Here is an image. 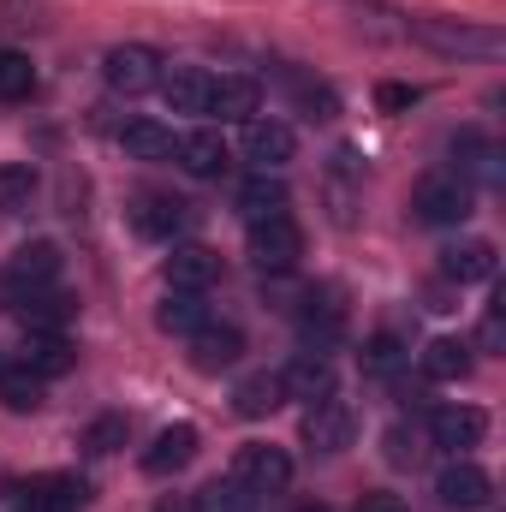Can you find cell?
Returning <instances> with one entry per match:
<instances>
[{"label":"cell","instance_id":"31","mask_svg":"<svg viewBox=\"0 0 506 512\" xmlns=\"http://www.w3.org/2000/svg\"><path fill=\"white\" fill-rule=\"evenodd\" d=\"M358 364H364V376H370V382H387V376L405 364V346H399V334H376V340H364Z\"/></svg>","mask_w":506,"mask_h":512},{"label":"cell","instance_id":"4","mask_svg":"<svg viewBox=\"0 0 506 512\" xmlns=\"http://www.w3.org/2000/svg\"><path fill=\"white\" fill-rule=\"evenodd\" d=\"M251 256H256V268H268V274L298 268V256H304V227H298L292 215L251 221Z\"/></svg>","mask_w":506,"mask_h":512},{"label":"cell","instance_id":"25","mask_svg":"<svg viewBox=\"0 0 506 512\" xmlns=\"http://www.w3.org/2000/svg\"><path fill=\"white\" fill-rule=\"evenodd\" d=\"M423 376H429V382H465V376H471V346H465V340H447V334L429 340V346H423Z\"/></svg>","mask_w":506,"mask_h":512},{"label":"cell","instance_id":"38","mask_svg":"<svg viewBox=\"0 0 506 512\" xmlns=\"http://www.w3.org/2000/svg\"><path fill=\"white\" fill-rule=\"evenodd\" d=\"M358 512H405V501H399V495H364V501H358Z\"/></svg>","mask_w":506,"mask_h":512},{"label":"cell","instance_id":"3","mask_svg":"<svg viewBox=\"0 0 506 512\" xmlns=\"http://www.w3.org/2000/svg\"><path fill=\"white\" fill-rule=\"evenodd\" d=\"M233 483H245L251 495H280V489L292 483L286 447H274V441H245V447L233 453Z\"/></svg>","mask_w":506,"mask_h":512},{"label":"cell","instance_id":"20","mask_svg":"<svg viewBox=\"0 0 506 512\" xmlns=\"http://www.w3.org/2000/svg\"><path fill=\"white\" fill-rule=\"evenodd\" d=\"M441 274H447V280H459V286L495 280V245H489V239H465V245H447V251H441Z\"/></svg>","mask_w":506,"mask_h":512},{"label":"cell","instance_id":"29","mask_svg":"<svg viewBox=\"0 0 506 512\" xmlns=\"http://www.w3.org/2000/svg\"><path fill=\"white\" fill-rule=\"evenodd\" d=\"M251 507H256V495L245 489V483H233V477H227V483H221V477L203 483L197 501H191V512H251Z\"/></svg>","mask_w":506,"mask_h":512},{"label":"cell","instance_id":"10","mask_svg":"<svg viewBox=\"0 0 506 512\" xmlns=\"http://www.w3.org/2000/svg\"><path fill=\"white\" fill-rule=\"evenodd\" d=\"M18 364H24V370H36L42 382H54V376H66V370L78 364V346H72L66 334H54V328H30V334H24Z\"/></svg>","mask_w":506,"mask_h":512},{"label":"cell","instance_id":"18","mask_svg":"<svg viewBox=\"0 0 506 512\" xmlns=\"http://www.w3.org/2000/svg\"><path fill=\"white\" fill-rule=\"evenodd\" d=\"M185 221H191V209H185L179 197H167V191H143V197L131 203V227H137L143 239H173Z\"/></svg>","mask_w":506,"mask_h":512},{"label":"cell","instance_id":"35","mask_svg":"<svg viewBox=\"0 0 506 512\" xmlns=\"http://www.w3.org/2000/svg\"><path fill=\"white\" fill-rule=\"evenodd\" d=\"M298 102L310 108V120H334V114H340V102H334L328 84H298Z\"/></svg>","mask_w":506,"mask_h":512},{"label":"cell","instance_id":"5","mask_svg":"<svg viewBox=\"0 0 506 512\" xmlns=\"http://www.w3.org/2000/svg\"><path fill=\"white\" fill-rule=\"evenodd\" d=\"M102 78H108V90H114V96H143V90H155V84H161V60H155V48L126 42V48H108Z\"/></svg>","mask_w":506,"mask_h":512},{"label":"cell","instance_id":"27","mask_svg":"<svg viewBox=\"0 0 506 512\" xmlns=\"http://www.w3.org/2000/svg\"><path fill=\"white\" fill-rule=\"evenodd\" d=\"M280 376H268V370H256V376H245V382L233 387V411L239 417H268V411H280Z\"/></svg>","mask_w":506,"mask_h":512},{"label":"cell","instance_id":"17","mask_svg":"<svg viewBox=\"0 0 506 512\" xmlns=\"http://www.w3.org/2000/svg\"><path fill=\"white\" fill-rule=\"evenodd\" d=\"M209 84H215V78H209L203 66H167L155 90H161V102H167L173 114H209Z\"/></svg>","mask_w":506,"mask_h":512},{"label":"cell","instance_id":"32","mask_svg":"<svg viewBox=\"0 0 506 512\" xmlns=\"http://www.w3.org/2000/svg\"><path fill=\"white\" fill-rule=\"evenodd\" d=\"M36 197V167L30 161H6L0 167V209H24Z\"/></svg>","mask_w":506,"mask_h":512},{"label":"cell","instance_id":"24","mask_svg":"<svg viewBox=\"0 0 506 512\" xmlns=\"http://www.w3.org/2000/svg\"><path fill=\"white\" fill-rule=\"evenodd\" d=\"M286 185L274 179V173H251L245 185H239V215L245 221H268V215H286Z\"/></svg>","mask_w":506,"mask_h":512},{"label":"cell","instance_id":"11","mask_svg":"<svg viewBox=\"0 0 506 512\" xmlns=\"http://www.w3.org/2000/svg\"><path fill=\"white\" fill-rule=\"evenodd\" d=\"M197 441H203V435H197L191 423H167V429L143 447V471H149V477H173V471H185V465L197 459Z\"/></svg>","mask_w":506,"mask_h":512},{"label":"cell","instance_id":"12","mask_svg":"<svg viewBox=\"0 0 506 512\" xmlns=\"http://www.w3.org/2000/svg\"><path fill=\"white\" fill-rule=\"evenodd\" d=\"M173 161H179V167H185L191 179H221L233 155H227V137H221V131L197 126V131H185V137H179V149H173Z\"/></svg>","mask_w":506,"mask_h":512},{"label":"cell","instance_id":"14","mask_svg":"<svg viewBox=\"0 0 506 512\" xmlns=\"http://www.w3.org/2000/svg\"><path fill=\"white\" fill-rule=\"evenodd\" d=\"M221 280V256L209 245H179L167 256V292H209Z\"/></svg>","mask_w":506,"mask_h":512},{"label":"cell","instance_id":"19","mask_svg":"<svg viewBox=\"0 0 506 512\" xmlns=\"http://www.w3.org/2000/svg\"><path fill=\"white\" fill-rule=\"evenodd\" d=\"M256 108H262V90H256V78H245V72H227V78L209 84V114H221V120H245V126H251Z\"/></svg>","mask_w":506,"mask_h":512},{"label":"cell","instance_id":"8","mask_svg":"<svg viewBox=\"0 0 506 512\" xmlns=\"http://www.w3.org/2000/svg\"><path fill=\"white\" fill-rule=\"evenodd\" d=\"M239 358H245V334H239V328L203 322V328L191 334V370H197V376H221V370H233Z\"/></svg>","mask_w":506,"mask_h":512},{"label":"cell","instance_id":"28","mask_svg":"<svg viewBox=\"0 0 506 512\" xmlns=\"http://www.w3.org/2000/svg\"><path fill=\"white\" fill-rule=\"evenodd\" d=\"M340 328H346V310L334 304V292H310V310H304V334H310L316 346H334V340H340Z\"/></svg>","mask_w":506,"mask_h":512},{"label":"cell","instance_id":"34","mask_svg":"<svg viewBox=\"0 0 506 512\" xmlns=\"http://www.w3.org/2000/svg\"><path fill=\"white\" fill-rule=\"evenodd\" d=\"M84 447H90V453H114V447H126V417H96V423L84 429Z\"/></svg>","mask_w":506,"mask_h":512},{"label":"cell","instance_id":"26","mask_svg":"<svg viewBox=\"0 0 506 512\" xmlns=\"http://www.w3.org/2000/svg\"><path fill=\"white\" fill-rule=\"evenodd\" d=\"M0 405H6V411H18V417L42 411V376H36V370H24V364H0Z\"/></svg>","mask_w":506,"mask_h":512},{"label":"cell","instance_id":"7","mask_svg":"<svg viewBox=\"0 0 506 512\" xmlns=\"http://www.w3.org/2000/svg\"><path fill=\"white\" fill-rule=\"evenodd\" d=\"M435 495H441V507H453V512H483L489 501H495V483H489V471H483V465L453 459V465L441 471Z\"/></svg>","mask_w":506,"mask_h":512},{"label":"cell","instance_id":"30","mask_svg":"<svg viewBox=\"0 0 506 512\" xmlns=\"http://www.w3.org/2000/svg\"><path fill=\"white\" fill-rule=\"evenodd\" d=\"M36 90V66L18 48H0V102H24Z\"/></svg>","mask_w":506,"mask_h":512},{"label":"cell","instance_id":"13","mask_svg":"<svg viewBox=\"0 0 506 512\" xmlns=\"http://www.w3.org/2000/svg\"><path fill=\"white\" fill-rule=\"evenodd\" d=\"M429 435H435V447L465 453V447H477V441L489 435V417H483L477 405H441V411L429 417Z\"/></svg>","mask_w":506,"mask_h":512},{"label":"cell","instance_id":"2","mask_svg":"<svg viewBox=\"0 0 506 512\" xmlns=\"http://www.w3.org/2000/svg\"><path fill=\"white\" fill-rule=\"evenodd\" d=\"M471 203H477V191H471L465 173H429V179H417V191H411V215H417L423 227H459V221L471 215Z\"/></svg>","mask_w":506,"mask_h":512},{"label":"cell","instance_id":"23","mask_svg":"<svg viewBox=\"0 0 506 512\" xmlns=\"http://www.w3.org/2000/svg\"><path fill=\"white\" fill-rule=\"evenodd\" d=\"M120 143H126L131 161H173V149H179L173 126H161V120H131L120 131Z\"/></svg>","mask_w":506,"mask_h":512},{"label":"cell","instance_id":"16","mask_svg":"<svg viewBox=\"0 0 506 512\" xmlns=\"http://www.w3.org/2000/svg\"><path fill=\"white\" fill-rule=\"evenodd\" d=\"M24 512H78L90 501V483L84 477H36V483H24V489H12Z\"/></svg>","mask_w":506,"mask_h":512},{"label":"cell","instance_id":"6","mask_svg":"<svg viewBox=\"0 0 506 512\" xmlns=\"http://www.w3.org/2000/svg\"><path fill=\"white\" fill-rule=\"evenodd\" d=\"M304 447L310 453H322V459H334V453H346L352 447V405L346 399H316L310 411H304Z\"/></svg>","mask_w":506,"mask_h":512},{"label":"cell","instance_id":"9","mask_svg":"<svg viewBox=\"0 0 506 512\" xmlns=\"http://www.w3.org/2000/svg\"><path fill=\"white\" fill-rule=\"evenodd\" d=\"M245 155H251L256 173H280V167H292L298 137H292V126H280V120H251L245 126Z\"/></svg>","mask_w":506,"mask_h":512},{"label":"cell","instance_id":"15","mask_svg":"<svg viewBox=\"0 0 506 512\" xmlns=\"http://www.w3.org/2000/svg\"><path fill=\"white\" fill-rule=\"evenodd\" d=\"M280 393H286V399H304V405L328 399V393H334V364H328L322 352H298V358L280 370Z\"/></svg>","mask_w":506,"mask_h":512},{"label":"cell","instance_id":"37","mask_svg":"<svg viewBox=\"0 0 506 512\" xmlns=\"http://www.w3.org/2000/svg\"><path fill=\"white\" fill-rule=\"evenodd\" d=\"M387 459L393 465H411L417 459V447H405V429H387Z\"/></svg>","mask_w":506,"mask_h":512},{"label":"cell","instance_id":"22","mask_svg":"<svg viewBox=\"0 0 506 512\" xmlns=\"http://www.w3.org/2000/svg\"><path fill=\"white\" fill-rule=\"evenodd\" d=\"M203 322H209L203 292H167V298H161V310H155V328H161V334H179V340H191Z\"/></svg>","mask_w":506,"mask_h":512},{"label":"cell","instance_id":"1","mask_svg":"<svg viewBox=\"0 0 506 512\" xmlns=\"http://www.w3.org/2000/svg\"><path fill=\"white\" fill-rule=\"evenodd\" d=\"M411 36L447 60H501L506 54V36L495 24H471V18H417Z\"/></svg>","mask_w":506,"mask_h":512},{"label":"cell","instance_id":"21","mask_svg":"<svg viewBox=\"0 0 506 512\" xmlns=\"http://www.w3.org/2000/svg\"><path fill=\"white\" fill-rule=\"evenodd\" d=\"M12 280L18 286H54L60 280V245H48V239H30V245H18L12 251Z\"/></svg>","mask_w":506,"mask_h":512},{"label":"cell","instance_id":"39","mask_svg":"<svg viewBox=\"0 0 506 512\" xmlns=\"http://www.w3.org/2000/svg\"><path fill=\"white\" fill-rule=\"evenodd\" d=\"M501 340H506V328H501V310H489V316H483V346H489V352H501Z\"/></svg>","mask_w":506,"mask_h":512},{"label":"cell","instance_id":"33","mask_svg":"<svg viewBox=\"0 0 506 512\" xmlns=\"http://www.w3.org/2000/svg\"><path fill=\"white\" fill-rule=\"evenodd\" d=\"M453 149L465 155V161H459L465 173H477V179H501V149H495V143H483V137H471V131H465Z\"/></svg>","mask_w":506,"mask_h":512},{"label":"cell","instance_id":"36","mask_svg":"<svg viewBox=\"0 0 506 512\" xmlns=\"http://www.w3.org/2000/svg\"><path fill=\"white\" fill-rule=\"evenodd\" d=\"M417 96H423V90H411V84H381V90H376V108H381V114H405Z\"/></svg>","mask_w":506,"mask_h":512}]
</instances>
